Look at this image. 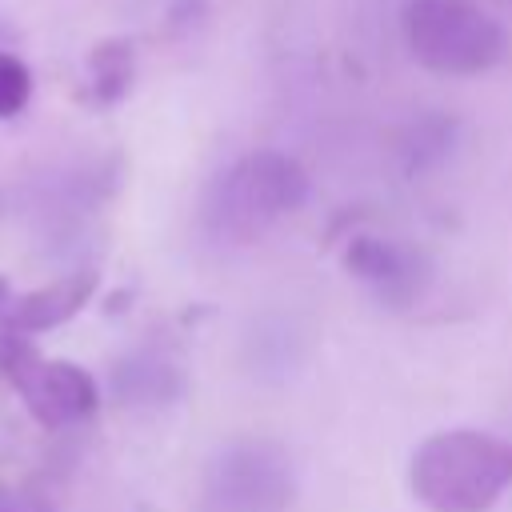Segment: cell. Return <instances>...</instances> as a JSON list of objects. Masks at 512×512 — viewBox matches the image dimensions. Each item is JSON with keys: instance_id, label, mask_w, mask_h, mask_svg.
Returning a JSON list of instances; mask_svg holds the SVG:
<instances>
[{"instance_id": "cell-1", "label": "cell", "mask_w": 512, "mask_h": 512, "mask_svg": "<svg viewBox=\"0 0 512 512\" xmlns=\"http://www.w3.org/2000/svg\"><path fill=\"white\" fill-rule=\"evenodd\" d=\"M408 484L432 512H488L512 484V444L480 428H448L412 452Z\"/></svg>"}, {"instance_id": "cell-2", "label": "cell", "mask_w": 512, "mask_h": 512, "mask_svg": "<svg viewBox=\"0 0 512 512\" xmlns=\"http://www.w3.org/2000/svg\"><path fill=\"white\" fill-rule=\"evenodd\" d=\"M304 196H308L304 168L292 156L264 148V152L240 156L228 172H220L204 216L220 240L248 244L256 236H264L276 220L296 212L304 204Z\"/></svg>"}, {"instance_id": "cell-3", "label": "cell", "mask_w": 512, "mask_h": 512, "mask_svg": "<svg viewBox=\"0 0 512 512\" xmlns=\"http://www.w3.org/2000/svg\"><path fill=\"white\" fill-rule=\"evenodd\" d=\"M408 52L440 76H476L504 60L508 36L476 0H404Z\"/></svg>"}, {"instance_id": "cell-4", "label": "cell", "mask_w": 512, "mask_h": 512, "mask_svg": "<svg viewBox=\"0 0 512 512\" xmlns=\"http://www.w3.org/2000/svg\"><path fill=\"white\" fill-rule=\"evenodd\" d=\"M0 376L24 396L28 412L44 428H64L96 412V380L68 360H44L40 348L24 336L4 328L0 332Z\"/></svg>"}, {"instance_id": "cell-5", "label": "cell", "mask_w": 512, "mask_h": 512, "mask_svg": "<svg viewBox=\"0 0 512 512\" xmlns=\"http://www.w3.org/2000/svg\"><path fill=\"white\" fill-rule=\"evenodd\" d=\"M292 492L288 456L268 440L228 444L204 480V500L212 512H280Z\"/></svg>"}, {"instance_id": "cell-6", "label": "cell", "mask_w": 512, "mask_h": 512, "mask_svg": "<svg viewBox=\"0 0 512 512\" xmlns=\"http://www.w3.org/2000/svg\"><path fill=\"white\" fill-rule=\"evenodd\" d=\"M344 264H348L352 276H360L388 304H408L428 284L424 256L412 252L408 244L380 240V236H356L344 252Z\"/></svg>"}, {"instance_id": "cell-7", "label": "cell", "mask_w": 512, "mask_h": 512, "mask_svg": "<svg viewBox=\"0 0 512 512\" xmlns=\"http://www.w3.org/2000/svg\"><path fill=\"white\" fill-rule=\"evenodd\" d=\"M92 288H96V272H72L64 280L48 284V288H36V292L16 296L12 308H8V316L0 324L12 328V332H24V336L28 332L56 328V324H64L68 316H76L88 304Z\"/></svg>"}, {"instance_id": "cell-8", "label": "cell", "mask_w": 512, "mask_h": 512, "mask_svg": "<svg viewBox=\"0 0 512 512\" xmlns=\"http://www.w3.org/2000/svg\"><path fill=\"white\" fill-rule=\"evenodd\" d=\"M32 96V72L12 52H0V120L16 116Z\"/></svg>"}, {"instance_id": "cell-9", "label": "cell", "mask_w": 512, "mask_h": 512, "mask_svg": "<svg viewBox=\"0 0 512 512\" xmlns=\"http://www.w3.org/2000/svg\"><path fill=\"white\" fill-rule=\"evenodd\" d=\"M92 68H96V88L104 100H112L124 80H128V52L120 44H104L96 56H92Z\"/></svg>"}, {"instance_id": "cell-10", "label": "cell", "mask_w": 512, "mask_h": 512, "mask_svg": "<svg viewBox=\"0 0 512 512\" xmlns=\"http://www.w3.org/2000/svg\"><path fill=\"white\" fill-rule=\"evenodd\" d=\"M12 300H16V296H12V284H8L4 276H0V320L8 316V308H12Z\"/></svg>"}, {"instance_id": "cell-11", "label": "cell", "mask_w": 512, "mask_h": 512, "mask_svg": "<svg viewBox=\"0 0 512 512\" xmlns=\"http://www.w3.org/2000/svg\"><path fill=\"white\" fill-rule=\"evenodd\" d=\"M0 512H20V508H16V496L4 492V488H0Z\"/></svg>"}, {"instance_id": "cell-12", "label": "cell", "mask_w": 512, "mask_h": 512, "mask_svg": "<svg viewBox=\"0 0 512 512\" xmlns=\"http://www.w3.org/2000/svg\"><path fill=\"white\" fill-rule=\"evenodd\" d=\"M500 4H512V0H500Z\"/></svg>"}]
</instances>
